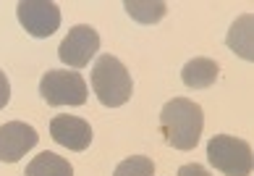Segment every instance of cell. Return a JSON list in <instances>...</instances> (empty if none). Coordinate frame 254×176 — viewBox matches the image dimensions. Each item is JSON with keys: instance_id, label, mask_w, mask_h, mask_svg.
Returning <instances> with one entry per match:
<instances>
[{"instance_id": "4", "label": "cell", "mask_w": 254, "mask_h": 176, "mask_svg": "<svg viewBox=\"0 0 254 176\" xmlns=\"http://www.w3.org/2000/svg\"><path fill=\"white\" fill-rule=\"evenodd\" d=\"M40 95L48 105H84L89 92L81 74L53 69L40 82Z\"/></svg>"}, {"instance_id": "6", "label": "cell", "mask_w": 254, "mask_h": 176, "mask_svg": "<svg viewBox=\"0 0 254 176\" xmlns=\"http://www.w3.org/2000/svg\"><path fill=\"white\" fill-rule=\"evenodd\" d=\"M97 50H100V34L87 24H76L61 42L58 58L71 69H81L95 58Z\"/></svg>"}, {"instance_id": "3", "label": "cell", "mask_w": 254, "mask_h": 176, "mask_svg": "<svg viewBox=\"0 0 254 176\" xmlns=\"http://www.w3.org/2000/svg\"><path fill=\"white\" fill-rule=\"evenodd\" d=\"M207 158L210 163L225 176H249L252 174V147L249 142L231 134H218L207 145Z\"/></svg>"}, {"instance_id": "7", "label": "cell", "mask_w": 254, "mask_h": 176, "mask_svg": "<svg viewBox=\"0 0 254 176\" xmlns=\"http://www.w3.org/2000/svg\"><path fill=\"white\" fill-rule=\"evenodd\" d=\"M37 129L24 124V121H11L0 126V161L3 163H16L21 161V155H26L37 145Z\"/></svg>"}, {"instance_id": "1", "label": "cell", "mask_w": 254, "mask_h": 176, "mask_svg": "<svg viewBox=\"0 0 254 176\" xmlns=\"http://www.w3.org/2000/svg\"><path fill=\"white\" fill-rule=\"evenodd\" d=\"M204 126L202 108L194 100L186 97H173L168 100L160 110V129H163L165 142L176 150H194L199 145Z\"/></svg>"}, {"instance_id": "10", "label": "cell", "mask_w": 254, "mask_h": 176, "mask_svg": "<svg viewBox=\"0 0 254 176\" xmlns=\"http://www.w3.org/2000/svg\"><path fill=\"white\" fill-rule=\"evenodd\" d=\"M218 77H220V66H218L212 58H194V61L186 63L184 71H181L184 85L191 87V89L210 87V85H215V82H218Z\"/></svg>"}, {"instance_id": "15", "label": "cell", "mask_w": 254, "mask_h": 176, "mask_svg": "<svg viewBox=\"0 0 254 176\" xmlns=\"http://www.w3.org/2000/svg\"><path fill=\"white\" fill-rule=\"evenodd\" d=\"M8 100H11V85H8V77L0 69V108H5Z\"/></svg>"}, {"instance_id": "9", "label": "cell", "mask_w": 254, "mask_h": 176, "mask_svg": "<svg viewBox=\"0 0 254 176\" xmlns=\"http://www.w3.org/2000/svg\"><path fill=\"white\" fill-rule=\"evenodd\" d=\"M228 48L244 61H254V16L244 13L231 24L228 37H225Z\"/></svg>"}, {"instance_id": "5", "label": "cell", "mask_w": 254, "mask_h": 176, "mask_svg": "<svg viewBox=\"0 0 254 176\" xmlns=\"http://www.w3.org/2000/svg\"><path fill=\"white\" fill-rule=\"evenodd\" d=\"M16 16L32 37H50L61 26V8L50 0H21Z\"/></svg>"}, {"instance_id": "12", "label": "cell", "mask_w": 254, "mask_h": 176, "mask_svg": "<svg viewBox=\"0 0 254 176\" xmlns=\"http://www.w3.org/2000/svg\"><path fill=\"white\" fill-rule=\"evenodd\" d=\"M124 11L139 24H157L168 13V5L163 0H126Z\"/></svg>"}, {"instance_id": "8", "label": "cell", "mask_w": 254, "mask_h": 176, "mask_svg": "<svg viewBox=\"0 0 254 176\" xmlns=\"http://www.w3.org/2000/svg\"><path fill=\"white\" fill-rule=\"evenodd\" d=\"M50 137L68 150L81 153L92 142V126L79 116H55L50 121Z\"/></svg>"}, {"instance_id": "2", "label": "cell", "mask_w": 254, "mask_h": 176, "mask_svg": "<svg viewBox=\"0 0 254 176\" xmlns=\"http://www.w3.org/2000/svg\"><path fill=\"white\" fill-rule=\"evenodd\" d=\"M92 89L105 108H121L131 97V74L116 55L102 53L92 69Z\"/></svg>"}, {"instance_id": "11", "label": "cell", "mask_w": 254, "mask_h": 176, "mask_svg": "<svg viewBox=\"0 0 254 176\" xmlns=\"http://www.w3.org/2000/svg\"><path fill=\"white\" fill-rule=\"evenodd\" d=\"M24 176H73V169L65 158L45 150V153L37 155L34 161H29Z\"/></svg>"}, {"instance_id": "13", "label": "cell", "mask_w": 254, "mask_h": 176, "mask_svg": "<svg viewBox=\"0 0 254 176\" xmlns=\"http://www.w3.org/2000/svg\"><path fill=\"white\" fill-rule=\"evenodd\" d=\"M155 174V163L147 155H131L124 163H118V169L113 176H152Z\"/></svg>"}, {"instance_id": "14", "label": "cell", "mask_w": 254, "mask_h": 176, "mask_svg": "<svg viewBox=\"0 0 254 176\" xmlns=\"http://www.w3.org/2000/svg\"><path fill=\"white\" fill-rule=\"evenodd\" d=\"M178 176H210V171L199 163H189V166H181V169H178Z\"/></svg>"}]
</instances>
